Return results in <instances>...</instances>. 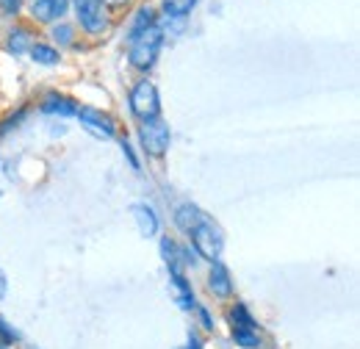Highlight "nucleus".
<instances>
[{"mask_svg":"<svg viewBox=\"0 0 360 349\" xmlns=\"http://www.w3.org/2000/svg\"><path fill=\"white\" fill-rule=\"evenodd\" d=\"M8 47L20 56V53H25V50H31V34L25 31V28H14L11 31V42H8Z\"/></svg>","mask_w":360,"mask_h":349,"instance_id":"obj_14","label":"nucleus"},{"mask_svg":"<svg viewBox=\"0 0 360 349\" xmlns=\"http://www.w3.org/2000/svg\"><path fill=\"white\" fill-rule=\"evenodd\" d=\"M197 6V0H164V11L169 17H183Z\"/></svg>","mask_w":360,"mask_h":349,"instance_id":"obj_15","label":"nucleus"},{"mask_svg":"<svg viewBox=\"0 0 360 349\" xmlns=\"http://www.w3.org/2000/svg\"><path fill=\"white\" fill-rule=\"evenodd\" d=\"M70 0H31V14L39 23H56L67 14Z\"/></svg>","mask_w":360,"mask_h":349,"instance_id":"obj_7","label":"nucleus"},{"mask_svg":"<svg viewBox=\"0 0 360 349\" xmlns=\"http://www.w3.org/2000/svg\"><path fill=\"white\" fill-rule=\"evenodd\" d=\"M191 244H194V250L205 258V261L217 263L219 261V255H222V247H225V239H222V230L214 224V222H202L200 227H194L191 233Z\"/></svg>","mask_w":360,"mask_h":349,"instance_id":"obj_2","label":"nucleus"},{"mask_svg":"<svg viewBox=\"0 0 360 349\" xmlns=\"http://www.w3.org/2000/svg\"><path fill=\"white\" fill-rule=\"evenodd\" d=\"M134 214L141 236H155L158 233V217H155V211L150 205H134Z\"/></svg>","mask_w":360,"mask_h":349,"instance_id":"obj_10","label":"nucleus"},{"mask_svg":"<svg viewBox=\"0 0 360 349\" xmlns=\"http://www.w3.org/2000/svg\"><path fill=\"white\" fill-rule=\"evenodd\" d=\"M6 297V274H3V269H0V300Z\"/></svg>","mask_w":360,"mask_h":349,"instance_id":"obj_21","label":"nucleus"},{"mask_svg":"<svg viewBox=\"0 0 360 349\" xmlns=\"http://www.w3.org/2000/svg\"><path fill=\"white\" fill-rule=\"evenodd\" d=\"M20 3H22V0H0V6H3L8 14H14V11L20 8Z\"/></svg>","mask_w":360,"mask_h":349,"instance_id":"obj_20","label":"nucleus"},{"mask_svg":"<svg viewBox=\"0 0 360 349\" xmlns=\"http://www.w3.org/2000/svg\"><path fill=\"white\" fill-rule=\"evenodd\" d=\"M208 288L214 291V297H230V294H233V280H230V272L225 269V263L217 261L211 266Z\"/></svg>","mask_w":360,"mask_h":349,"instance_id":"obj_8","label":"nucleus"},{"mask_svg":"<svg viewBox=\"0 0 360 349\" xmlns=\"http://www.w3.org/2000/svg\"><path fill=\"white\" fill-rule=\"evenodd\" d=\"M100 3H105V6H122L125 0H100Z\"/></svg>","mask_w":360,"mask_h":349,"instance_id":"obj_22","label":"nucleus"},{"mask_svg":"<svg viewBox=\"0 0 360 349\" xmlns=\"http://www.w3.org/2000/svg\"><path fill=\"white\" fill-rule=\"evenodd\" d=\"M78 120L84 122V128L91 133H97V136H114V120L108 117V114H103V111H97V108H81L78 111Z\"/></svg>","mask_w":360,"mask_h":349,"instance_id":"obj_6","label":"nucleus"},{"mask_svg":"<svg viewBox=\"0 0 360 349\" xmlns=\"http://www.w3.org/2000/svg\"><path fill=\"white\" fill-rule=\"evenodd\" d=\"M131 111L141 122L147 120H158L161 114V97H158V89L150 81H139L131 91Z\"/></svg>","mask_w":360,"mask_h":349,"instance_id":"obj_3","label":"nucleus"},{"mask_svg":"<svg viewBox=\"0 0 360 349\" xmlns=\"http://www.w3.org/2000/svg\"><path fill=\"white\" fill-rule=\"evenodd\" d=\"M150 25H155V14H153V8H150V6H144V8H139V11H136V20H134L131 34H139V31H144V28H150Z\"/></svg>","mask_w":360,"mask_h":349,"instance_id":"obj_16","label":"nucleus"},{"mask_svg":"<svg viewBox=\"0 0 360 349\" xmlns=\"http://www.w3.org/2000/svg\"><path fill=\"white\" fill-rule=\"evenodd\" d=\"M45 111L47 114H78V108H75V103L72 100H67V97H47L45 100Z\"/></svg>","mask_w":360,"mask_h":349,"instance_id":"obj_12","label":"nucleus"},{"mask_svg":"<svg viewBox=\"0 0 360 349\" xmlns=\"http://www.w3.org/2000/svg\"><path fill=\"white\" fill-rule=\"evenodd\" d=\"M53 37L61 39V42H72V28L70 25H56L53 28Z\"/></svg>","mask_w":360,"mask_h":349,"instance_id":"obj_19","label":"nucleus"},{"mask_svg":"<svg viewBox=\"0 0 360 349\" xmlns=\"http://www.w3.org/2000/svg\"><path fill=\"white\" fill-rule=\"evenodd\" d=\"M139 136H141L144 150H147L150 156H155V158H161V156L169 150V128H167V122H164L161 117H158V120H147V122H141Z\"/></svg>","mask_w":360,"mask_h":349,"instance_id":"obj_4","label":"nucleus"},{"mask_svg":"<svg viewBox=\"0 0 360 349\" xmlns=\"http://www.w3.org/2000/svg\"><path fill=\"white\" fill-rule=\"evenodd\" d=\"M205 214L197 208V205H191V203H186V205H180L178 211H175V224H178L183 233H191L194 227H200L202 222H205Z\"/></svg>","mask_w":360,"mask_h":349,"instance_id":"obj_9","label":"nucleus"},{"mask_svg":"<svg viewBox=\"0 0 360 349\" xmlns=\"http://www.w3.org/2000/svg\"><path fill=\"white\" fill-rule=\"evenodd\" d=\"M161 42H164V31L158 25H150L139 34H131V64L136 70H150L155 64Z\"/></svg>","mask_w":360,"mask_h":349,"instance_id":"obj_1","label":"nucleus"},{"mask_svg":"<svg viewBox=\"0 0 360 349\" xmlns=\"http://www.w3.org/2000/svg\"><path fill=\"white\" fill-rule=\"evenodd\" d=\"M75 11H78V23L89 34L105 31L108 20H105V11H103V3L100 0H75Z\"/></svg>","mask_w":360,"mask_h":349,"instance_id":"obj_5","label":"nucleus"},{"mask_svg":"<svg viewBox=\"0 0 360 349\" xmlns=\"http://www.w3.org/2000/svg\"><path fill=\"white\" fill-rule=\"evenodd\" d=\"M31 58L39 61V64H56L58 61V53L50 44H31Z\"/></svg>","mask_w":360,"mask_h":349,"instance_id":"obj_13","label":"nucleus"},{"mask_svg":"<svg viewBox=\"0 0 360 349\" xmlns=\"http://www.w3.org/2000/svg\"><path fill=\"white\" fill-rule=\"evenodd\" d=\"M172 291H175V300L180 303V307H194V297H191V288L186 283V277L180 272H172Z\"/></svg>","mask_w":360,"mask_h":349,"instance_id":"obj_11","label":"nucleus"},{"mask_svg":"<svg viewBox=\"0 0 360 349\" xmlns=\"http://www.w3.org/2000/svg\"><path fill=\"white\" fill-rule=\"evenodd\" d=\"M233 322H236V327H244V330H255V322H252V316L247 313V307H244V305L233 307Z\"/></svg>","mask_w":360,"mask_h":349,"instance_id":"obj_18","label":"nucleus"},{"mask_svg":"<svg viewBox=\"0 0 360 349\" xmlns=\"http://www.w3.org/2000/svg\"><path fill=\"white\" fill-rule=\"evenodd\" d=\"M233 338H236V344H241V347H247V349L261 347V338L255 336V330H244V327H236V330H233Z\"/></svg>","mask_w":360,"mask_h":349,"instance_id":"obj_17","label":"nucleus"}]
</instances>
